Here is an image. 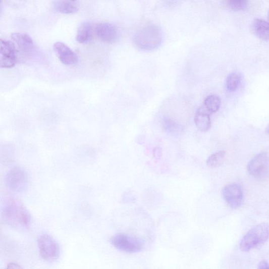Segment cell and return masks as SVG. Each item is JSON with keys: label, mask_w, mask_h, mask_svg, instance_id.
Listing matches in <instances>:
<instances>
[{"label": "cell", "mask_w": 269, "mask_h": 269, "mask_svg": "<svg viewBox=\"0 0 269 269\" xmlns=\"http://www.w3.org/2000/svg\"><path fill=\"white\" fill-rule=\"evenodd\" d=\"M2 218L7 225L17 229H28L31 223L29 212L22 202L17 199L6 202L2 211Z\"/></svg>", "instance_id": "6da1fadb"}, {"label": "cell", "mask_w": 269, "mask_h": 269, "mask_svg": "<svg viewBox=\"0 0 269 269\" xmlns=\"http://www.w3.org/2000/svg\"><path fill=\"white\" fill-rule=\"evenodd\" d=\"M163 41L161 29L154 24H150L139 30L134 35L133 42L138 49L151 51L159 48Z\"/></svg>", "instance_id": "7a4b0ae2"}, {"label": "cell", "mask_w": 269, "mask_h": 269, "mask_svg": "<svg viewBox=\"0 0 269 269\" xmlns=\"http://www.w3.org/2000/svg\"><path fill=\"white\" fill-rule=\"evenodd\" d=\"M269 237V225L266 223L255 226L242 238L240 248L243 251L248 252L263 244Z\"/></svg>", "instance_id": "3957f363"}, {"label": "cell", "mask_w": 269, "mask_h": 269, "mask_svg": "<svg viewBox=\"0 0 269 269\" xmlns=\"http://www.w3.org/2000/svg\"><path fill=\"white\" fill-rule=\"evenodd\" d=\"M111 242L115 248L126 253L139 252L144 247V241L142 239L123 233L113 236Z\"/></svg>", "instance_id": "277c9868"}, {"label": "cell", "mask_w": 269, "mask_h": 269, "mask_svg": "<svg viewBox=\"0 0 269 269\" xmlns=\"http://www.w3.org/2000/svg\"><path fill=\"white\" fill-rule=\"evenodd\" d=\"M37 246L41 257L45 260L53 262L60 257L61 249L58 242L50 235L45 234L37 239Z\"/></svg>", "instance_id": "5b68a950"}, {"label": "cell", "mask_w": 269, "mask_h": 269, "mask_svg": "<svg viewBox=\"0 0 269 269\" xmlns=\"http://www.w3.org/2000/svg\"><path fill=\"white\" fill-rule=\"evenodd\" d=\"M6 182L10 190L18 193H23L26 190L29 185L27 173L20 168L11 170L6 176Z\"/></svg>", "instance_id": "8992f818"}, {"label": "cell", "mask_w": 269, "mask_h": 269, "mask_svg": "<svg viewBox=\"0 0 269 269\" xmlns=\"http://www.w3.org/2000/svg\"><path fill=\"white\" fill-rule=\"evenodd\" d=\"M17 61L16 48L10 41L1 40L0 46V66L2 68L10 69L14 67Z\"/></svg>", "instance_id": "52a82bcc"}, {"label": "cell", "mask_w": 269, "mask_h": 269, "mask_svg": "<svg viewBox=\"0 0 269 269\" xmlns=\"http://www.w3.org/2000/svg\"><path fill=\"white\" fill-rule=\"evenodd\" d=\"M224 200L230 207L234 209L241 206L243 200V190L237 184H230L225 186L222 191Z\"/></svg>", "instance_id": "ba28073f"}, {"label": "cell", "mask_w": 269, "mask_h": 269, "mask_svg": "<svg viewBox=\"0 0 269 269\" xmlns=\"http://www.w3.org/2000/svg\"><path fill=\"white\" fill-rule=\"evenodd\" d=\"M96 33L99 39L107 43L117 42L119 37L118 28L109 23H101L97 25Z\"/></svg>", "instance_id": "9c48e42d"}, {"label": "cell", "mask_w": 269, "mask_h": 269, "mask_svg": "<svg viewBox=\"0 0 269 269\" xmlns=\"http://www.w3.org/2000/svg\"><path fill=\"white\" fill-rule=\"evenodd\" d=\"M269 164V155L263 152L255 156L248 163L247 170L253 176H259L266 170Z\"/></svg>", "instance_id": "30bf717a"}, {"label": "cell", "mask_w": 269, "mask_h": 269, "mask_svg": "<svg viewBox=\"0 0 269 269\" xmlns=\"http://www.w3.org/2000/svg\"><path fill=\"white\" fill-rule=\"evenodd\" d=\"M55 53L60 61L66 66H71L76 65L78 62V57L66 44L58 42L53 45Z\"/></svg>", "instance_id": "8fae6325"}, {"label": "cell", "mask_w": 269, "mask_h": 269, "mask_svg": "<svg viewBox=\"0 0 269 269\" xmlns=\"http://www.w3.org/2000/svg\"><path fill=\"white\" fill-rule=\"evenodd\" d=\"M11 38L22 52L29 53L32 50L34 46L33 41L28 34L16 32L11 34Z\"/></svg>", "instance_id": "7c38bea8"}, {"label": "cell", "mask_w": 269, "mask_h": 269, "mask_svg": "<svg viewBox=\"0 0 269 269\" xmlns=\"http://www.w3.org/2000/svg\"><path fill=\"white\" fill-rule=\"evenodd\" d=\"M210 114L205 111L201 106L197 111L194 118L195 124L197 129L202 132L208 131L211 126Z\"/></svg>", "instance_id": "4fadbf2b"}, {"label": "cell", "mask_w": 269, "mask_h": 269, "mask_svg": "<svg viewBox=\"0 0 269 269\" xmlns=\"http://www.w3.org/2000/svg\"><path fill=\"white\" fill-rule=\"evenodd\" d=\"M251 31L254 35L264 41H269V22L260 19H255L251 25Z\"/></svg>", "instance_id": "5bb4252c"}, {"label": "cell", "mask_w": 269, "mask_h": 269, "mask_svg": "<svg viewBox=\"0 0 269 269\" xmlns=\"http://www.w3.org/2000/svg\"><path fill=\"white\" fill-rule=\"evenodd\" d=\"M92 25L91 22H83L77 33V41L80 43H84L90 40L92 36Z\"/></svg>", "instance_id": "9a60e30c"}, {"label": "cell", "mask_w": 269, "mask_h": 269, "mask_svg": "<svg viewBox=\"0 0 269 269\" xmlns=\"http://www.w3.org/2000/svg\"><path fill=\"white\" fill-rule=\"evenodd\" d=\"M221 106V99L216 95H210L204 99L201 107L210 115L219 111Z\"/></svg>", "instance_id": "2e32d148"}, {"label": "cell", "mask_w": 269, "mask_h": 269, "mask_svg": "<svg viewBox=\"0 0 269 269\" xmlns=\"http://www.w3.org/2000/svg\"><path fill=\"white\" fill-rule=\"evenodd\" d=\"M71 0H57L55 3L56 10L62 14H71L78 11L79 8Z\"/></svg>", "instance_id": "e0dca14e"}, {"label": "cell", "mask_w": 269, "mask_h": 269, "mask_svg": "<svg viewBox=\"0 0 269 269\" xmlns=\"http://www.w3.org/2000/svg\"><path fill=\"white\" fill-rule=\"evenodd\" d=\"M226 155V152L225 151H220L213 153L206 161L207 166L211 168L219 167L223 163Z\"/></svg>", "instance_id": "ac0fdd59"}, {"label": "cell", "mask_w": 269, "mask_h": 269, "mask_svg": "<svg viewBox=\"0 0 269 269\" xmlns=\"http://www.w3.org/2000/svg\"><path fill=\"white\" fill-rule=\"evenodd\" d=\"M241 82L240 75L237 73L230 74L227 78L226 86L228 90L233 92L237 90Z\"/></svg>", "instance_id": "d6986e66"}, {"label": "cell", "mask_w": 269, "mask_h": 269, "mask_svg": "<svg viewBox=\"0 0 269 269\" xmlns=\"http://www.w3.org/2000/svg\"><path fill=\"white\" fill-rule=\"evenodd\" d=\"M230 9L235 11H240L245 9L248 5V0H227Z\"/></svg>", "instance_id": "ffe728a7"}, {"label": "cell", "mask_w": 269, "mask_h": 269, "mask_svg": "<svg viewBox=\"0 0 269 269\" xmlns=\"http://www.w3.org/2000/svg\"><path fill=\"white\" fill-rule=\"evenodd\" d=\"M164 129L169 132H174L179 130V125L174 120L168 117L163 119V122Z\"/></svg>", "instance_id": "44dd1931"}, {"label": "cell", "mask_w": 269, "mask_h": 269, "mask_svg": "<svg viewBox=\"0 0 269 269\" xmlns=\"http://www.w3.org/2000/svg\"><path fill=\"white\" fill-rule=\"evenodd\" d=\"M258 268H269V264L264 260L261 261L258 264Z\"/></svg>", "instance_id": "7402d4cb"}, {"label": "cell", "mask_w": 269, "mask_h": 269, "mask_svg": "<svg viewBox=\"0 0 269 269\" xmlns=\"http://www.w3.org/2000/svg\"><path fill=\"white\" fill-rule=\"evenodd\" d=\"M8 268H21V266H19V265L15 264L14 263H10L8 265Z\"/></svg>", "instance_id": "603a6c76"}, {"label": "cell", "mask_w": 269, "mask_h": 269, "mask_svg": "<svg viewBox=\"0 0 269 269\" xmlns=\"http://www.w3.org/2000/svg\"><path fill=\"white\" fill-rule=\"evenodd\" d=\"M267 21L269 22V10H268V11L267 12Z\"/></svg>", "instance_id": "cb8c5ba5"}, {"label": "cell", "mask_w": 269, "mask_h": 269, "mask_svg": "<svg viewBox=\"0 0 269 269\" xmlns=\"http://www.w3.org/2000/svg\"><path fill=\"white\" fill-rule=\"evenodd\" d=\"M71 1H72V2H75V0H71Z\"/></svg>", "instance_id": "d4e9b609"}]
</instances>
